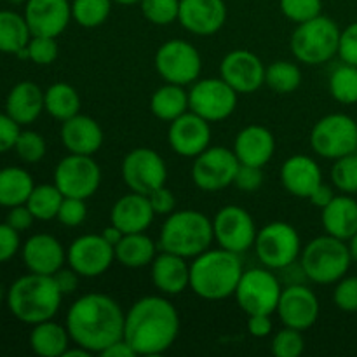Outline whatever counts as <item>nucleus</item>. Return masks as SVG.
Segmentation results:
<instances>
[{"label": "nucleus", "mask_w": 357, "mask_h": 357, "mask_svg": "<svg viewBox=\"0 0 357 357\" xmlns=\"http://www.w3.org/2000/svg\"><path fill=\"white\" fill-rule=\"evenodd\" d=\"M126 314L112 296L87 293L72 303L66 314V330L75 345L91 354H101L124 338Z\"/></svg>", "instance_id": "f257e3e1"}, {"label": "nucleus", "mask_w": 357, "mask_h": 357, "mask_svg": "<svg viewBox=\"0 0 357 357\" xmlns=\"http://www.w3.org/2000/svg\"><path fill=\"white\" fill-rule=\"evenodd\" d=\"M180 333V316L164 296H143L126 312L124 340L136 356H160L173 347Z\"/></svg>", "instance_id": "f03ea898"}, {"label": "nucleus", "mask_w": 357, "mask_h": 357, "mask_svg": "<svg viewBox=\"0 0 357 357\" xmlns=\"http://www.w3.org/2000/svg\"><path fill=\"white\" fill-rule=\"evenodd\" d=\"M244 268L239 255L229 250H208L190 264V289L209 302L225 300L236 293Z\"/></svg>", "instance_id": "7ed1b4c3"}, {"label": "nucleus", "mask_w": 357, "mask_h": 357, "mask_svg": "<svg viewBox=\"0 0 357 357\" xmlns=\"http://www.w3.org/2000/svg\"><path fill=\"white\" fill-rule=\"evenodd\" d=\"M63 293L52 275H21L7 289V307L17 321L24 324H38L49 321L61 307Z\"/></svg>", "instance_id": "20e7f679"}, {"label": "nucleus", "mask_w": 357, "mask_h": 357, "mask_svg": "<svg viewBox=\"0 0 357 357\" xmlns=\"http://www.w3.org/2000/svg\"><path fill=\"white\" fill-rule=\"evenodd\" d=\"M215 241L213 222L201 211L181 209L167 215L166 222L160 227L159 248L160 251L180 255L183 258L199 257L209 250Z\"/></svg>", "instance_id": "39448f33"}, {"label": "nucleus", "mask_w": 357, "mask_h": 357, "mask_svg": "<svg viewBox=\"0 0 357 357\" xmlns=\"http://www.w3.org/2000/svg\"><path fill=\"white\" fill-rule=\"evenodd\" d=\"M300 264L307 279L316 284H333L347 274L352 257L345 241L326 234L307 243L300 255Z\"/></svg>", "instance_id": "423d86ee"}, {"label": "nucleus", "mask_w": 357, "mask_h": 357, "mask_svg": "<svg viewBox=\"0 0 357 357\" xmlns=\"http://www.w3.org/2000/svg\"><path fill=\"white\" fill-rule=\"evenodd\" d=\"M340 28L331 17L319 16L300 23L289 38L293 56L303 65H323L338 54Z\"/></svg>", "instance_id": "0eeeda50"}, {"label": "nucleus", "mask_w": 357, "mask_h": 357, "mask_svg": "<svg viewBox=\"0 0 357 357\" xmlns=\"http://www.w3.org/2000/svg\"><path fill=\"white\" fill-rule=\"evenodd\" d=\"M255 251L264 267L281 271L300 260L302 241L293 225L286 222H272L257 232Z\"/></svg>", "instance_id": "6e6552de"}, {"label": "nucleus", "mask_w": 357, "mask_h": 357, "mask_svg": "<svg viewBox=\"0 0 357 357\" xmlns=\"http://www.w3.org/2000/svg\"><path fill=\"white\" fill-rule=\"evenodd\" d=\"M310 146L331 160L357 152V121L347 114L324 115L310 131Z\"/></svg>", "instance_id": "1a4fd4ad"}, {"label": "nucleus", "mask_w": 357, "mask_h": 357, "mask_svg": "<svg viewBox=\"0 0 357 357\" xmlns=\"http://www.w3.org/2000/svg\"><path fill=\"white\" fill-rule=\"evenodd\" d=\"M282 286L271 268H250L244 271L236 289V300L248 316L272 314L278 310Z\"/></svg>", "instance_id": "9d476101"}, {"label": "nucleus", "mask_w": 357, "mask_h": 357, "mask_svg": "<svg viewBox=\"0 0 357 357\" xmlns=\"http://www.w3.org/2000/svg\"><path fill=\"white\" fill-rule=\"evenodd\" d=\"M155 70L164 82L188 86L199 79L202 70V58L197 47L190 42L173 38L166 40L155 52Z\"/></svg>", "instance_id": "9b49d317"}, {"label": "nucleus", "mask_w": 357, "mask_h": 357, "mask_svg": "<svg viewBox=\"0 0 357 357\" xmlns=\"http://www.w3.org/2000/svg\"><path fill=\"white\" fill-rule=\"evenodd\" d=\"M188 108L208 122H222L237 108V93L220 77L197 79L188 91Z\"/></svg>", "instance_id": "f8f14e48"}, {"label": "nucleus", "mask_w": 357, "mask_h": 357, "mask_svg": "<svg viewBox=\"0 0 357 357\" xmlns=\"http://www.w3.org/2000/svg\"><path fill=\"white\" fill-rule=\"evenodd\" d=\"M101 183V169L93 155L68 153L54 169V185L65 197L89 199Z\"/></svg>", "instance_id": "ddd939ff"}, {"label": "nucleus", "mask_w": 357, "mask_h": 357, "mask_svg": "<svg viewBox=\"0 0 357 357\" xmlns=\"http://www.w3.org/2000/svg\"><path fill=\"white\" fill-rule=\"evenodd\" d=\"M239 164L234 150L227 146H208L192 164V180L195 187L204 192L223 190L234 185Z\"/></svg>", "instance_id": "4468645a"}, {"label": "nucleus", "mask_w": 357, "mask_h": 357, "mask_svg": "<svg viewBox=\"0 0 357 357\" xmlns=\"http://www.w3.org/2000/svg\"><path fill=\"white\" fill-rule=\"evenodd\" d=\"M122 180L131 192L149 195L167 180V167L162 157L152 149L139 146L131 150L122 160Z\"/></svg>", "instance_id": "2eb2a0df"}, {"label": "nucleus", "mask_w": 357, "mask_h": 357, "mask_svg": "<svg viewBox=\"0 0 357 357\" xmlns=\"http://www.w3.org/2000/svg\"><path fill=\"white\" fill-rule=\"evenodd\" d=\"M213 232L220 248L232 253H244L255 246L257 225L250 213L239 206H225L213 218Z\"/></svg>", "instance_id": "dca6fc26"}, {"label": "nucleus", "mask_w": 357, "mask_h": 357, "mask_svg": "<svg viewBox=\"0 0 357 357\" xmlns=\"http://www.w3.org/2000/svg\"><path fill=\"white\" fill-rule=\"evenodd\" d=\"M115 251L103 236L86 234L73 241L66 251V261L80 278H98L112 267Z\"/></svg>", "instance_id": "f3484780"}, {"label": "nucleus", "mask_w": 357, "mask_h": 357, "mask_svg": "<svg viewBox=\"0 0 357 357\" xmlns=\"http://www.w3.org/2000/svg\"><path fill=\"white\" fill-rule=\"evenodd\" d=\"M220 75L237 94H251L265 84V66L255 52L236 49L222 59Z\"/></svg>", "instance_id": "a211bd4d"}, {"label": "nucleus", "mask_w": 357, "mask_h": 357, "mask_svg": "<svg viewBox=\"0 0 357 357\" xmlns=\"http://www.w3.org/2000/svg\"><path fill=\"white\" fill-rule=\"evenodd\" d=\"M275 312L284 326L307 331L319 317V300L305 284H288L282 289Z\"/></svg>", "instance_id": "6ab92c4d"}, {"label": "nucleus", "mask_w": 357, "mask_h": 357, "mask_svg": "<svg viewBox=\"0 0 357 357\" xmlns=\"http://www.w3.org/2000/svg\"><path fill=\"white\" fill-rule=\"evenodd\" d=\"M211 122L194 112H185L169 122L167 142L174 153L181 157H197L211 143Z\"/></svg>", "instance_id": "aec40b11"}, {"label": "nucleus", "mask_w": 357, "mask_h": 357, "mask_svg": "<svg viewBox=\"0 0 357 357\" xmlns=\"http://www.w3.org/2000/svg\"><path fill=\"white\" fill-rule=\"evenodd\" d=\"M24 20L31 35L59 37L72 20V2L68 0H28Z\"/></svg>", "instance_id": "412c9836"}, {"label": "nucleus", "mask_w": 357, "mask_h": 357, "mask_svg": "<svg viewBox=\"0 0 357 357\" xmlns=\"http://www.w3.org/2000/svg\"><path fill=\"white\" fill-rule=\"evenodd\" d=\"M178 21L185 30L199 37L215 35L227 21L225 0H180Z\"/></svg>", "instance_id": "4be33fe9"}, {"label": "nucleus", "mask_w": 357, "mask_h": 357, "mask_svg": "<svg viewBox=\"0 0 357 357\" xmlns=\"http://www.w3.org/2000/svg\"><path fill=\"white\" fill-rule=\"evenodd\" d=\"M21 257L33 274L54 275L66 261V251L51 234H35L21 246Z\"/></svg>", "instance_id": "5701e85b"}, {"label": "nucleus", "mask_w": 357, "mask_h": 357, "mask_svg": "<svg viewBox=\"0 0 357 357\" xmlns=\"http://www.w3.org/2000/svg\"><path fill=\"white\" fill-rule=\"evenodd\" d=\"M282 187L288 194L300 199H309L310 194L323 183V171L319 164L309 155H291L281 166Z\"/></svg>", "instance_id": "b1692460"}, {"label": "nucleus", "mask_w": 357, "mask_h": 357, "mask_svg": "<svg viewBox=\"0 0 357 357\" xmlns=\"http://www.w3.org/2000/svg\"><path fill=\"white\" fill-rule=\"evenodd\" d=\"M61 143L70 153L94 155L103 145V129L93 117L77 114L61 124Z\"/></svg>", "instance_id": "393cba45"}, {"label": "nucleus", "mask_w": 357, "mask_h": 357, "mask_svg": "<svg viewBox=\"0 0 357 357\" xmlns=\"http://www.w3.org/2000/svg\"><path fill=\"white\" fill-rule=\"evenodd\" d=\"M232 150L241 164L264 167L274 155L275 138L265 126L251 124L237 132Z\"/></svg>", "instance_id": "a878e982"}, {"label": "nucleus", "mask_w": 357, "mask_h": 357, "mask_svg": "<svg viewBox=\"0 0 357 357\" xmlns=\"http://www.w3.org/2000/svg\"><path fill=\"white\" fill-rule=\"evenodd\" d=\"M152 204L149 201V195L138 194V192H129L115 201L112 206L110 220L115 227L124 234L145 232L153 222Z\"/></svg>", "instance_id": "bb28decb"}, {"label": "nucleus", "mask_w": 357, "mask_h": 357, "mask_svg": "<svg viewBox=\"0 0 357 357\" xmlns=\"http://www.w3.org/2000/svg\"><path fill=\"white\" fill-rule=\"evenodd\" d=\"M152 282L162 295H180L190 288V265L180 255L162 251L152 261Z\"/></svg>", "instance_id": "cd10ccee"}, {"label": "nucleus", "mask_w": 357, "mask_h": 357, "mask_svg": "<svg viewBox=\"0 0 357 357\" xmlns=\"http://www.w3.org/2000/svg\"><path fill=\"white\" fill-rule=\"evenodd\" d=\"M44 110V91L30 80L17 82L6 98V114L20 126L33 124Z\"/></svg>", "instance_id": "c85d7f7f"}, {"label": "nucleus", "mask_w": 357, "mask_h": 357, "mask_svg": "<svg viewBox=\"0 0 357 357\" xmlns=\"http://www.w3.org/2000/svg\"><path fill=\"white\" fill-rule=\"evenodd\" d=\"M324 232L349 241L357 232V201L349 194L335 195L321 215Z\"/></svg>", "instance_id": "c756f323"}, {"label": "nucleus", "mask_w": 357, "mask_h": 357, "mask_svg": "<svg viewBox=\"0 0 357 357\" xmlns=\"http://www.w3.org/2000/svg\"><path fill=\"white\" fill-rule=\"evenodd\" d=\"M159 244L153 243L152 237L145 232L124 234L117 246L114 248L115 260L128 268H142L152 265L153 258L157 257Z\"/></svg>", "instance_id": "7c9ffc66"}, {"label": "nucleus", "mask_w": 357, "mask_h": 357, "mask_svg": "<svg viewBox=\"0 0 357 357\" xmlns=\"http://www.w3.org/2000/svg\"><path fill=\"white\" fill-rule=\"evenodd\" d=\"M70 342L72 338L66 326H61L52 319L33 324L30 333L31 351L40 357H63L70 347Z\"/></svg>", "instance_id": "2f4dec72"}, {"label": "nucleus", "mask_w": 357, "mask_h": 357, "mask_svg": "<svg viewBox=\"0 0 357 357\" xmlns=\"http://www.w3.org/2000/svg\"><path fill=\"white\" fill-rule=\"evenodd\" d=\"M33 187V178L26 169L17 166L2 167L0 169V206L9 209L14 206L26 204Z\"/></svg>", "instance_id": "473e14b6"}, {"label": "nucleus", "mask_w": 357, "mask_h": 357, "mask_svg": "<svg viewBox=\"0 0 357 357\" xmlns=\"http://www.w3.org/2000/svg\"><path fill=\"white\" fill-rule=\"evenodd\" d=\"M150 110L159 121L173 122L188 110V93L183 86L166 82L150 98Z\"/></svg>", "instance_id": "72a5a7b5"}, {"label": "nucleus", "mask_w": 357, "mask_h": 357, "mask_svg": "<svg viewBox=\"0 0 357 357\" xmlns=\"http://www.w3.org/2000/svg\"><path fill=\"white\" fill-rule=\"evenodd\" d=\"M31 38L26 20L14 10H0V52L14 54L23 51Z\"/></svg>", "instance_id": "f704fd0d"}, {"label": "nucleus", "mask_w": 357, "mask_h": 357, "mask_svg": "<svg viewBox=\"0 0 357 357\" xmlns=\"http://www.w3.org/2000/svg\"><path fill=\"white\" fill-rule=\"evenodd\" d=\"M44 108L56 121H66L80 114V96L73 86L56 82L44 91Z\"/></svg>", "instance_id": "c9c22d12"}, {"label": "nucleus", "mask_w": 357, "mask_h": 357, "mask_svg": "<svg viewBox=\"0 0 357 357\" xmlns=\"http://www.w3.org/2000/svg\"><path fill=\"white\" fill-rule=\"evenodd\" d=\"M63 199H65V195L61 194V190H59L54 183H42L35 185L30 197H28L26 206L30 208L35 220L49 222V220L58 216L59 206H61Z\"/></svg>", "instance_id": "e433bc0d"}, {"label": "nucleus", "mask_w": 357, "mask_h": 357, "mask_svg": "<svg viewBox=\"0 0 357 357\" xmlns=\"http://www.w3.org/2000/svg\"><path fill=\"white\" fill-rule=\"evenodd\" d=\"M265 84L278 94L295 93L302 84V70L291 61H274L265 68Z\"/></svg>", "instance_id": "4c0bfd02"}, {"label": "nucleus", "mask_w": 357, "mask_h": 357, "mask_svg": "<svg viewBox=\"0 0 357 357\" xmlns=\"http://www.w3.org/2000/svg\"><path fill=\"white\" fill-rule=\"evenodd\" d=\"M328 87H330L331 98L338 103H357V66L347 65V63L337 66L331 72Z\"/></svg>", "instance_id": "58836bf2"}, {"label": "nucleus", "mask_w": 357, "mask_h": 357, "mask_svg": "<svg viewBox=\"0 0 357 357\" xmlns=\"http://www.w3.org/2000/svg\"><path fill=\"white\" fill-rule=\"evenodd\" d=\"M114 0H73L72 20L82 28H98L108 20Z\"/></svg>", "instance_id": "ea45409f"}, {"label": "nucleus", "mask_w": 357, "mask_h": 357, "mask_svg": "<svg viewBox=\"0 0 357 357\" xmlns=\"http://www.w3.org/2000/svg\"><path fill=\"white\" fill-rule=\"evenodd\" d=\"M331 181L342 194H357V152L335 160L331 167Z\"/></svg>", "instance_id": "a19ab883"}, {"label": "nucleus", "mask_w": 357, "mask_h": 357, "mask_svg": "<svg viewBox=\"0 0 357 357\" xmlns=\"http://www.w3.org/2000/svg\"><path fill=\"white\" fill-rule=\"evenodd\" d=\"M139 7L145 20L157 26L174 23L180 14V0H142Z\"/></svg>", "instance_id": "79ce46f5"}, {"label": "nucleus", "mask_w": 357, "mask_h": 357, "mask_svg": "<svg viewBox=\"0 0 357 357\" xmlns=\"http://www.w3.org/2000/svg\"><path fill=\"white\" fill-rule=\"evenodd\" d=\"M14 152L17 153V157L23 162L35 164L44 159L45 152H47V145H45V139L42 138V135L26 129V131H21L20 136H17Z\"/></svg>", "instance_id": "37998d69"}, {"label": "nucleus", "mask_w": 357, "mask_h": 357, "mask_svg": "<svg viewBox=\"0 0 357 357\" xmlns=\"http://www.w3.org/2000/svg\"><path fill=\"white\" fill-rule=\"evenodd\" d=\"M302 333L303 331L284 326V330L278 331L272 338L271 352L275 357H300L305 351V340Z\"/></svg>", "instance_id": "c03bdc74"}, {"label": "nucleus", "mask_w": 357, "mask_h": 357, "mask_svg": "<svg viewBox=\"0 0 357 357\" xmlns=\"http://www.w3.org/2000/svg\"><path fill=\"white\" fill-rule=\"evenodd\" d=\"M279 6L289 21L300 24L319 16L323 10V0H279Z\"/></svg>", "instance_id": "a18cd8bd"}, {"label": "nucleus", "mask_w": 357, "mask_h": 357, "mask_svg": "<svg viewBox=\"0 0 357 357\" xmlns=\"http://www.w3.org/2000/svg\"><path fill=\"white\" fill-rule=\"evenodd\" d=\"M28 59L38 66H47L58 58V42L54 37H42V35H31L26 45Z\"/></svg>", "instance_id": "49530a36"}, {"label": "nucleus", "mask_w": 357, "mask_h": 357, "mask_svg": "<svg viewBox=\"0 0 357 357\" xmlns=\"http://www.w3.org/2000/svg\"><path fill=\"white\" fill-rule=\"evenodd\" d=\"M333 302L344 312H357V278L344 275L337 281L333 291Z\"/></svg>", "instance_id": "de8ad7c7"}, {"label": "nucleus", "mask_w": 357, "mask_h": 357, "mask_svg": "<svg viewBox=\"0 0 357 357\" xmlns=\"http://www.w3.org/2000/svg\"><path fill=\"white\" fill-rule=\"evenodd\" d=\"M56 218L65 227H79L86 222L87 218V206L84 199L65 197Z\"/></svg>", "instance_id": "09e8293b"}, {"label": "nucleus", "mask_w": 357, "mask_h": 357, "mask_svg": "<svg viewBox=\"0 0 357 357\" xmlns=\"http://www.w3.org/2000/svg\"><path fill=\"white\" fill-rule=\"evenodd\" d=\"M264 183V173H261V167L257 166H248V164H239V169H237L236 178H234V185L239 188L241 192H257L258 188Z\"/></svg>", "instance_id": "8fccbe9b"}, {"label": "nucleus", "mask_w": 357, "mask_h": 357, "mask_svg": "<svg viewBox=\"0 0 357 357\" xmlns=\"http://www.w3.org/2000/svg\"><path fill=\"white\" fill-rule=\"evenodd\" d=\"M21 248L20 232L9 223H0V264L13 260Z\"/></svg>", "instance_id": "3c124183"}, {"label": "nucleus", "mask_w": 357, "mask_h": 357, "mask_svg": "<svg viewBox=\"0 0 357 357\" xmlns=\"http://www.w3.org/2000/svg\"><path fill=\"white\" fill-rule=\"evenodd\" d=\"M338 56L347 65L357 66V21L349 24L345 30H342Z\"/></svg>", "instance_id": "603ef678"}, {"label": "nucleus", "mask_w": 357, "mask_h": 357, "mask_svg": "<svg viewBox=\"0 0 357 357\" xmlns=\"http://www.w3.org/2000/svg\"><path fill=\"white\" fill-rule=\"evenodd\" d=\"M21 126L14 121L6 112L0 114V153H6L14 150L16 139L21 132Z\"/></svg>", "instance_id": "864d4df0"}, {"label": "nucleus", "mask_w": 357, "mask_h": 357, "mask_svg": "<svg viewBox=\"0 0 357 357\" xmlns=\"http://www.w3.org/2000/svg\"><path fill=\"white\" fill-rule=\"evenodd\" d=\"M149 201L155 215H171L174 211V206H176V197L166 185L149 194Z\"/></svg>", "instance_id": "5fc2aeb1"}, {"label": "nucleus", "mask_w": 357, "mask_h": 357, "mask_svg": "<svg viewBox=\"0 0 357 357\" xmlns=\"http://www.w3.org/2000/svg\"><path fill=\"white\" fill-rule=\"evenodd\" d=\"M35 216L31 215L30 208L26 204H20V206H14V208H9V213H7V218L6 223H9L14 230L17 232H24L31 227L33 223Z\"/></svg>", "instance_id": "6e6d98bb"}, {"label": "nucleus", "mask_w": 357, "mask_h": 357, "mask_svg": "<svg viewBox=\"0 0 357 357\" xmlns=\"http://www.w3.org/2000/svg\"><path fill=\"white\" fill-rule=\"evenodd\" d=\"M274 324H272L271 316L267 314H255V316H248V331L251 337L255 338H265L272 333Z\"/></svg>", "instance_id": "4d7b16f0"}, {"label": "nucleus", "mask_w": 357, "mask_h": 357, "mask_svg": "<svg viewBox=\"0 0 357 357\" xmlns=\"http://www.w3.org/2000/svg\"><path fill=\"white\" fill-rule=\"evenodd\" d=\"M52 278H54L56 284H58L59 291H61L63 295H70V293H73L77 288H79L80 275L77 274L72 267L68 268L61 267L54 275H52Z\"/></svg>", "instance_id": "13d9d810"}, {"label": "nucleus", "mask_w": 357, "mask_h": 357, "mask_svg": "<svg viewBox=\"0 0 357 357\" xmlns=\"http://www.w3.org/2000/svg\"><path fill=\"white\" fill-rule=\"evenodd\" d=\"M333 197H335L333 188H331L330 185H326V183H321L319 187H317L316 190H314L312 194H310L309 201L312 202V206H316V208L323 209V208H326L328 204H330L331 199H333Z\"/></svg>", "instance_id": "bf43d9fd"}, {"label": "nucleus", "mask_w": 357, "mask_h": 357, "mask_svg": "<svg viewBox=\"0 0 357 357\" xmlns=\"http://www.w3.org/2000/svg\"><path fill=\"white\" fill-rule=\"evenodd\" d=\"M101 356L103 357H136V352L135 349L124 340V338H121L119 342L112 344L110 347L105 349V351L101 352Z\"/></svg>", "instance_id": "052dcab7"}, {"label": "nucleus", "mask_w": 357, "mask_h": 357, "mask_svg": "<svg viewBox=\"0 0 357 357\" xmlns=\"http://www.w3.org/2000/svg\"><path fill=\"white\" fill-rule=\"evenodd\" d=\"M101 236L105 237V239H107V243H110L112 246H117L119 244V241L122 239V237H124V232H122L121 229H119V227H115L114 223H112L110 227H107V229L103 230V232H101Z\"/></svg>", "instance_id": "680f3d73"}, {"label": "nucleus", "mask_w": 357, "mask_h": 357, "mask_svg": "<svg viewBox=\"0 0 357 357\" xmlns=\"http://www.w3.org/2000/svg\"><path fill=\"white\" fill-rule=\"evenodd\" d=\"M347 246H349V251H351L352 261H356V264H357V232L351 237V239H349Z\"/></svg>", "instance_id": "e2e57ef3"}, {"label": "nucleus", "mask_w": 357, "mask_h": 357, "mask_svg": "<svg viewBox=\"0 0 357 357\" xmlns=\"http://www.w3.org/2000/svg\"><path fill=\"white\" fill-rule=\"evenodd\" d=\"M115 3H121V6H135V3H139L142 0H114Z\"/></svg>", "instance_id": "0e129e2a"}, {"label": "nucleus", "mask_w": 357, "mask_h": 357, "mask_svg": "<svg viewBox=\"0 0 357 357\" xmlns=\"http://www.w3.org/2000/svg\"><path fill=\"white\" fill-rule=\"evenodd\" d=\"M7 300V291L6 289H3V286H0V305H2L3 302H6Z\"/></svg>", "instance_id": "69168bd1"}, {"label": "nucleus", "mask_w": 357, "mask_h": 357, "mask_svg": "<svg viewBox=\"0 0 357 357\" xmlns=\"http://www.w3.org/2000/svg\"><path fill=\"white\" fill-rule=\"evenodd\" d=\"M10 3H14V6H20V3H26L28 0H9Z\"/></svg>", "instance_id": "338daca9"}, {"label": "nucleus", "mask_w": 357, "mask_h": 357, "mask_svg": "<svg viewBox=\"0 0 357 357\" xmlns=\"http://www.w3.org/2000/svg\"><path fill=\"white\" fill-rule=\"evenodd\" d=\"M0 2H2V0H0Z\"/></svg>", "instance_id": "774afa93"}]
</instances>
